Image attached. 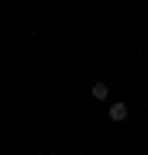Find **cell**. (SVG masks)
Returning <instances> with one entry per match:
<instances>
[{
	"instance_id": "7a4b0ae2",
	"label": "cell",
	"mask_w": 148,
	"mask_h": 155,
	"mask_svg": "<svg viewBox=\"0 0 148 155\" xmlns=\"http://www.w3.org/2000/svg\"><path fill=\"white\" fill-rule=\"evenodd\" d=\"M93 97H97V100H107V97H110V86H107V83H93Z\"/></svg>"
},
{
	"instance_id": "6da1fadb",
	"label": "cell",
	"mask_w": 148,
	"mask_h": 155,
	"mask_svg": "<svg viewBox=\"0 0 148 155\" xmlns=\"http://www.w3.org/2000/svg\"><path fill=\"white\" fill-rule=\"evenodd\" d=\"M110 121H124V117H127V104H121V100H117V104H110Z\"/></svg>"
}]
</instances>
